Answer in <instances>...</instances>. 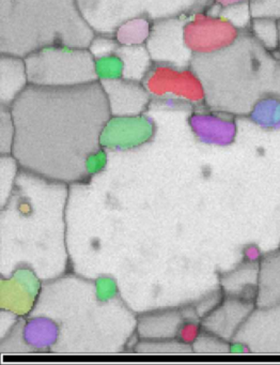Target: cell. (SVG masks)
<instances>
[{
	"mask_svg": "<svg viewBox=\"0 0 280 365\" xmlns=\"http://www.w3.org/2000/svg\"><path fill=\"white\" fill-rule=\"evenodd\" d=\"M248 0H212V4L220 8L231 7L239 4L247 3Z\"/></svg>",
	"mask_w": 280,
	"mask_h": 365,
	"instance_id": "7402d4cb",
	"label": "cell"
},
{
	"mask_svg": "<svg viewBox=\"0 0 280 365\" xmlns=\"http://www.w3.org/2000/svg\"><path fill=\"white\" fill-rule=\"evenodd\" d=\"M96 34L76 0H0V53L25 58L51 46L89 48Z\"/></svg>",
	"mask_w": 280,
	"mask_h": 365,
	"instance_id": "3957f363",
	"label": "cell"
},
{
	"mask_svg": "<svg viewBox=\"0 0 280 365\" xmlns=\"http://www.w3.org/2000/svg\"><path fill=\"white\" fill-rule=\"evenodd\" d=\"M119 46V42L113 36L95 35L90 44L89 51L95 61H98L115 55Z\"/></svg>",
	"mask_w": 280,
	"mask_h": 365,
	"instance_id": "ac0fdd59",
	"label": "cell"
},
{
	"mask_svg": "<svg viewBox=\"0 0 280 365\" xmlns=\"http://www.w3.org/2000/svg\"><path fill=\"white\" fill-rule=\"evenodd\" d=\"M279 66V50H266L244 31L224 50L194 55L190 69L202 84L207 110L235 117L248 116L259 99L274 95Z\"/></svg>",
	"mask_w": 280,
	"mask_h": 365,
	"instance_id": "7a4b0ae2",
	"label": "cell"
},
{
	"mask_svg": "<svg viewBox=\"0 0 280 365\" xmlns=\"http://www.w3.org/2000/svg\"><path fill=\"white\" fill-rule=\"evenodd\" d=\"M96 70L100 81L104 78H121L122 63L117 55L105 57L96 61Z\"/></svg>",
	"mask_w": 280,
	"mask_h": 365,
	"instance_id": "d6986e66",
	"label": "cell"
},
{
	"mask_svg": "<svg viewBox=\"0 0 280 365\" xmlns=\"http://www.w3.org/2000/svg\"><path fill=\"white\" fill-rule=\"evenodd\" d=\"M142 85L153 101L181 108H207L202 84L190 67L153 65Z\"/></svg>",
	"mask_w": 280,
	"mask_h": 365,
	"instance_id": "8992f818",
	"label": "cell"
},
{
	"mask_svg": "<svg viewBox=\"0 0 280 365\" xmlns=\"http://www.w3.org/2000/svg\"><path fill=\"white\" fill-rule=\"evenodd\" d=\"M96 35L113 36L123 23L147 19L152 23L207 10L212 0H76Z\"/></svg>",
	"mask_w": 280,
	"mask_h": 365,
	"instance_id": "277c9868",
	"label": "cell"
},
{
	"mask_svg": "<svg viewBox=\"0 0 280 365\" xmlns=\"http://www.w3.org/2000/svg\"><path fill=\"white\" fill-rule=\"evenodd\" d=\"M29 85L68 88L100 82L89 48L51 46L24 58Z\"/></svg>",
	"mask_w": 280,
	"mask_h": 365,
	"instance_id": "5b68a950",
	"label": "cell"
},
{
	"mask_svg": "<svg viewBox=\"0 0 280 365\" xmlns=\"http://www.w3.org/2000/svg\"><path fill=\"white\" fill-rule=\"evenodd\" d=\"M190 125L199 140L207 144L228 146L234 142L237 123L230 115L199 110L190 117Z\"/></svg>",
	"mask_w": 280,
	"mask_h": 365,
	"instance_id": "30bf717a",
	"label": "cell"
},
{
	"mask_svg": "<svg viewBox=\"0 0 280 365\" xmlns=\"http://www.w3.org/2000/svg\"><path fill=\"white\" fill-rule=\"evenodd\" d=\"M244 262L249 264H259L263 255L260 247L256 245H248L243 250Z\"/></svg>",
	"mask_w": 280,
	"mask_h": 365,
	"instance_id": "44dd1931",
	"label": "cell"
},
{
	"mask_svg": "<svg viewBox=\"0 0 280 365\" xmlns=\"http://www.w3.org/2000/svg\"><path fill=\"white\" fill-rule=\"evenodd\" d=\"M113 117L140 116L152 101L142 83L122 78L100 81Z\"/></svg>",
	"mask_w": 280,
	"mask_h": 365,
	"instance_id": "9c48e42d",
	"label": "cell"
},
{
	"mask_svg": "<svg viewBox=\"0 0 280 365\" xmlns=\"http://www.w3.org/2000/svg\"><path fill=\"white\" fill-rule=\"evenodd\" d=\"M151 21L147 19H134L123 23L115 31L113 37L122 46L145 44L151 31Z\"/></svg>",
	"mask_w": 280,
	"mask_h": 365,
	"instance_id": "9a60e30c",
	"label": "cell"
},
{
	"mask_svg": "<svg viewBox=\"0 0 280 365\" xmlns=\"http://www.w3.org/2000/svg\"><path fill=\"white\" fill-rule=\"evenodd\" d=\"M10 108L11 153L23 170L60 182L87 178L111 118L100 82L68 88L28 85Z\"/></svg>",
	"mask_w": 280,
	"mask_h": 365,
	"instance_id": "6da1fadb",
	"label": "cell"
},
{
	"mask_svg": "<svg viewBox=\"0 0 280 365\" xmlns=\"http://www.w3.org/2000/svg\"><path fill=\"white\" fill-rule=\"evenodd\" d=\"M252 19L280 21V0H249Z\"/></svg>",
	"mask_w": 280,
	"mask_h": 365,
	"instance_id": "e0dca14e",
	"label": "cell"
},
{
	"mask_svg": "<svg viewBox=\"0 0 280 365\" xmlns=\"http://www.w3.org/2000/svg\"><path fill=\"white\" fill-rule=\"evenodd\" d=\"M0 76L1 106H11L29 85L24 58L1 54Z\"/></svg>",
	"mask_w": 280,
	"mask_h": 365,
	"instance_id": "7c38bea8",
	"label": "cell"
},
{
	"mask_svg": "<svg viewBox=\"0 0 280 365\" xmlns=\"http://www.w3.org/2000/svg\"><path fill=\"white\" fill-rule=\"evenodd\" d=\"M256 41L271 52H277L280 44L279 22L269 19H252L249 29Z\"/></svg>",
	"mask_w": 280,
	"mask_h": 365,
	"instance_id": "2e32d148",
	"label": "cell"
},
{
	"mask_svg": "<svg viewBox=\"0 0 280 365\" xmlns=\"http://www.w3.org/2000/svg\"><path fill=\"white\" fill-rule=\"evenodd\" d=\"M280 303V249L263 256L259 262L256 309H269Z\"/></svg>",
	"mask_w": 280,
	"mask_h": 365,
	"instance_id": "8fae6325",
	"label": "cell"
},
{
	"mask_svg": "<svg viewBox=\"0 0 280 365\" xmlns=\"http://www.w3.org/2000/svg\"><path fill=\"white\" fill-rule=\"evenodd\" d=\"M248 117L261 129L280 130V98L275 95L264 96L256 102Z\"/></svg>",
	"mask_w": 280,
	"mask_h": 365,
	"instance_id": "5bb4252c",
	"label": "cell"
},
{
	"mask_svg": "<svg viewBox=\"0 0 280 365\" xmlns=\"http://www.w3.org/2000/svg\"><path fill=\"white\" fill-rule=\"evenodd\" d=\"M115 55H117L121 61V78L124 80L142 83L147 72L154 65L145 44H140V46L120 44Z\"/></svg>",
	"mask_w": 280,
	"mask_h": 365,
	"instance_id": "4fadbf2b",
	"label": "cell"
},
{
	"mask_svg": "<svg viewBox=\"0 0 280 365\" xmlns=\"http://www.w3.org/2000/svg\"><path fill=\"white\" fill-rule=\"evenodd\" d=\"M200 326L194 322H184L177 331V339L185 344H192L200 334Z\"/></svg>",
	"mask_w": 280,
	"mask_h": 365,
	"instance_id": "ffe728a7",
	"label": "cell"
},
{
	"mask_svg": "<svg viewBox=\"0 0 280 365\" xmlns=\"http://www.w3.org/2000/svg\"><path fill=\"white\" fill-rule=\"evenodd\" d=\"M190 16H175L152 23L145 46L154 65L190 67L194 54L184 39V27Z\"/></svg>",
	"mask_w": 280,
	"mask_h": 365,
	"instance_id": "52a82bcc",
	"label": "cell"
},
{
	"mask_svg": "<svg viewBox=\"0 0 280 365\" xmlns=\"http://www.w3.org/2000/svg\"><path fill=\"white\" fill-rule=\"evenodd\" d=\"M241 33L226 19L203 10L188 16L184 39L192 54L207 55L228 48Z\"/></svg>",
	"mask_w": 280,
	"mask_h": 365,
	"instance_id": "ba28073f",
	"label": "cell"
}]
</instances>
